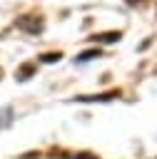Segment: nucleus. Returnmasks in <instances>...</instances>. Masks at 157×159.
Masks as SVG:
<instances>
[{"mask_svg":"<svg viewBox=\"0 0 157 159\" xmlns=\"http://www.w3.org/2000/svg\"><path fill=\"white\" fill-rule=\"evenodd\" d=\"M77 159H97V157H92V154H77Z\"/></svg>","mask_w":157,"mask_h":159,"instance_id":"7","label":"nucleus"},{"mask_svg":"<svg viewBox=\"0 0 157 159\" xmlns=\"http://www.w3.org/2000/svg\"><path fill=\"white\" fill-rule=\"evenodd\" d=\"M95 40H100V42H115V40H120V32H105V35H95Z\"/></svg>","mask_w":157,"mask_h":159,"instance_id":"3","label":"nucleus"},{"mask_svg":"<svg viewBox=\"0 0 157 159\" xmlns=\"http://www.w3.org/2000/svg\"><path fill=\"white\" fill-rule=\"evenodd\" d=\"M112 97H120V92L112 89V92H107V94H97V97H77V99H80V102H95V99L105 102V99H112Z\"/></svg>","mask_w":157,"mask_h":159,"instance_id":"2","label":"nucleus"},{"mask_svg":"<svg viewBox=\"0 0 157 159\" xmlns=\"http://www.w3.org/2000/svg\"><path fill=\"white\" fill-rule=\"evenodd\" d=\"M92 57H100V50H87V52H82L77 60H80V62H87V60H92Z\"/></svg>","mask_w":157,"mask_h":159,"instance_id":"4","label":"nucleus"},{"mask_svg":"<svg viewBox=\"0 0 157 159\" xmlns=\"http://www.w3.org/2000/svg\"><path fill=\"white\" fill-rule=\"evenodd\" d=\"M17 27L20 30H27V32H40L42 30V22L35 17V20H30V17H20L17 20Z\"/></svg>","mask_w":157,"mask_h":159,"instance_id":"1","label":"nucleus"},{"mask_svg":"<svg viewBox=\"0 0 157 159\" xmlns=\"http://www.w3.org/2000/svg\"><path fill=\"white\" fill-rule=\"evenodd\" d=\"M62 55L60 52H47V55H42V62H55V60H60Z\"/></svg>","mask_w":157,"mask_h":159,"instance_id":"6","label":"nucleus"},{"mask_svg":"<svg viewBox=\"0 0 157 159\" xmlns=\"http://www.w3.org/2000/svg\"><path fill=\"white\" fill-rule=\"evenodd\" d=\"M27 75H32V65H22V67H20V72H17V77H20V80H27Z\"/></svg>","mask_w":157,"mask_h":159,"instance_id":"5","label":"nucleus"}]
</instances>
